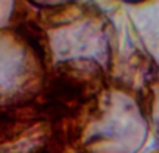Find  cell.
Wrapping results in <instances>:
<instances>
[{
  "label": "cell",
  "mask_w": 159,
  "mask_h": 153,
  "mask_svg": "<svg viewBox=\"0 0 159 153\" xmlns=\"http://www.w3.org/2000/svg\"><path fill=\"white\" fill-rule=\"evenodd\" d=\"M8 27L30 38L47 70L64 59L91 58L108 73L120 39L114 21L92 0H76L55 8H34L25 0H16Z\"/></svg>",
  "instance_id": "obj_1"
},
{
  "label": "cell",
  "mask_w": 159,
  "mask_h": 153,
  "mask_svg": "<svg viewBox=\"0 0 159 153\" xmlns=\"http://www.w3.org/2000/svg\"><path fill=\"white\" fill-rule=\"evenodd\" d=\"M147 109L129 91L108 83L83 130L86 153H140L150 137Z\"/></svg>",
  "instance_id": "obj_2"
},
{
  "label": "cell",
  "mask_w": 159,
  "mask_h": 153,
  "mask_svg": "<svg viewBox=\"0 0 159 153\" xmlns=\"http://www.w3.org/2000/svg\"><path fill=\"white\" fill-rule=\"evenodd\" d=\"M47 76L38 47L13 27L0 28V109L33 102Z\"/></svg>",
  "instance_id": "obj_3"
},
{
  "label": "cell",
  "mask_w": 159,
  "mask_h": 153,
  "mask_svg": "<svg viewBox=\"0 0 159 153\" xmlns=\"http://www.w3.org/2000/svg\"><path fill=\"white\" fill-rule=\"evenodd\" d=\"M147 116H148V123H150V133L159 142V80L153 88L151 99H150L148 109H147Z\"/></svg>",
  "instance_id": "obj_4"
},
{
  "label": "cell",
  "mask_w": 159,
  "mask_h": 153,
  "mask_svg": "<svg viewBox=\"0 0 159 153\" xmlns=\"http://www.w3.org/2000/svg\"><path fill=\"white\" fill-rule=\"evenodd\" d=\"M27 3H30L34 8H55V7H61V5H67L76 0H25Z\"/></svg>",
  "instance_id": "obj_5"
},
{
  "label": "cell",
  "mask_w": 159,
  "mask_h": 153,
  "mask_svg": "<svg viewBox=\"0 0 159 153\" xmlns=\"http://www.w3.org/2000/svg\"><path fill=\"white\" fill-rule=\"evenodd\" d=\"M120 3H126V5H142V3H147L150 0H117Z\"/></svg>",
  "instance_id": "obj_6"
},
{
  "label": "cell",
  "mask_w": 159,
  "mask_h": 153,
  "mask_svg": "<svg viewBox=\"0 0 159 153\" xmlns=\"http://www.w3.org/2000/svg\"><path fill=\"white\" fill-rule=\"evenodd\" d=\"M151 153H159V148H156V150H153Z\"/></svg>",
  "instance_id": "obj_7"
}]
</instances>
